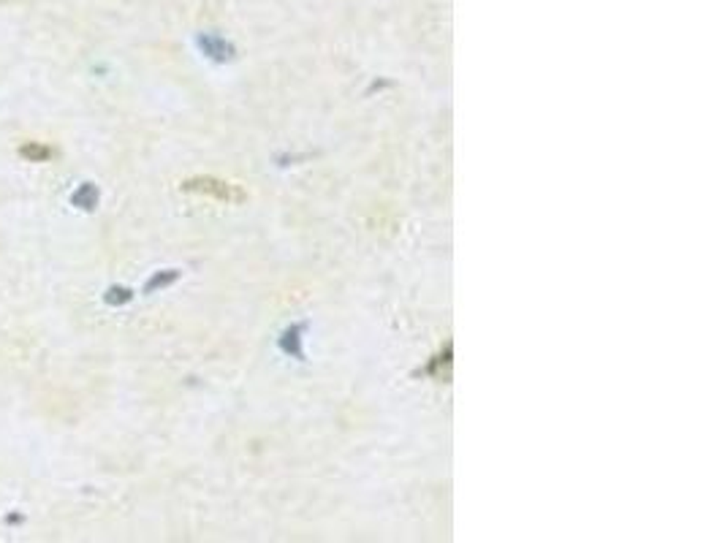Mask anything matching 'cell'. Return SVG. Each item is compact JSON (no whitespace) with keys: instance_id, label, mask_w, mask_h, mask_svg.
Listing matches in <instances>:
<instances>
[{"instance_id":"7a4b0ae2","label":"cell","mask_w":725,"mask_h":543,"mask_svg":"<svg viewBox=\"0 0 725 543\" xmlns=\"http://www.w3.org/2000/svg\"><path fill=\"white\" fill-rule=\"evenodd\" d=\"M20 155L25 161H33V163H44L52 158V149L46 145H39V142H27V145L20 147Z\"/></svg>"},{"instance_id":"3957f363","label":"cell","mask_w":725,"mask_h":543,"mask_svg":"<svg viewBox=\"0 0 725 543\" xmlns=\"http://www.w3.org/2000/svg\"><path fill=\"white\" fill-rule=\"evenodd\" d=\"M74 204L82 209H93V204H95V188H93V185H84V188L74 196Z\"/></svg>"},{"instance_id":"6da1fadb","label":"cell","mask_w":725,"mask_h":543,"mask_svg":"<svg viewBox=\"0 0 725 543\" xmlns=\"http://www.w3.org/2000/svg\"><path fill=\"white\" fill-rule=\"evenodd\" d=\"M185 190H196V193H207V196H218L223 201H237L242 199V193L237 190V185L231 182H220V180H212V177H201V180H187Z\"/></svg>"}]
</instances>
